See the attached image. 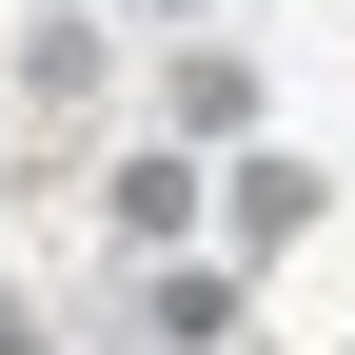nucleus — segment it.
<instances>
[{
    "instance_id": "nucleus-1",
    "label": "nucleus",
    "mask_w": 355,
    "mask_h": 355,
    "mask_svg": "<svg viewBox=\"0 0 355 355\" xmlns=\"http://www.w3.org/2000/svg\"><path fill=\"white\" fill-rule=\"evenodd\" d=\"M139 20H158V0H139Z\"/></svg>"
}]
</instances>
